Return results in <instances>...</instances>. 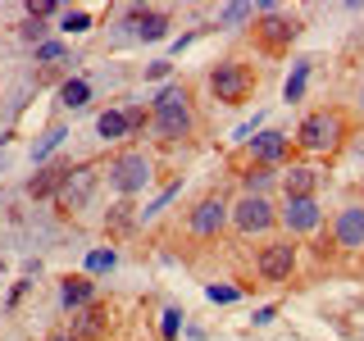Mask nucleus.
I'll return each mask as SVG.
<instances>
[{"label":"nucleus","mask_w":364,"mask_h":341,"mask_svg":"<svg viewBox=\"0 0 364 341\" xmlns=\"http://www.w3.org/2000/svg\"><path fill=\"white\" fill-rule=\"evenodd\" d=\"M210 301H219V305L237 301V287H210Z\"/></svg>","instance_id":"nucleus-29"},{"label":"nucleus","mask_w":364,"mask_h":341,"mask_svg":"<svg viewBox=\"0 0 364 341\" xmlns=\"http://www.w3.org/2000/svg\"><path fill=\"white\" fill-rule=\"evenodd\" d=\"M87 96H91V87L82 82V77H73V82H64V91H60V100L68 109H82L87 105Z\"/></svg>","instance_id":"nucleus-19"},{"label":"nucleus","mask_w":364,"mask_h":341,"mask_svg":"<svg viewBox=\"0 0 364 341\" xmlns=\"http://www.w3.org/2000/svg\"><path fill=\"white\" fill-rule=\"evenodd\" d=\"M155 105H187V87H164Z\"/></svg>","instance_id":"nucleus-24"},{"label":"nucleus","mask_w":364,"mask_h":341,"mask_svg":"<svg viewBox=\"0 0 364 341\" xmlns=\"http://www.w3.org/2000/svg\"><path fill=\"white\" fill-rule=\"evenodd\" d=\"M259 41L269 45V50H282V45H291V37L301 32V23L296 18H282V14H264V23H259Z\"/></svg>","instance_id":"nucleus-7"},{"label":"nucleus","mask_w":364,"mask_h":341,"mask_svg":"<svg viewBox=\"0 0 364 341\" xmlns=\"http://www.w3.org/2000/svg\"><path fill=\"white\" fill-rule=\"evenodd\" d=\"M210 87H214V96H219L223 105H237V100H246V96H250L255 77H250V68H246V64L228 60V64H219V68L210 73Z\"/></svg>","instance_id":"nucleus-2"},{"label":"nucleus","mask_w":364,"mask_h":341,"mask_svg":"<svg viewBox=\"0 0 364 341\" xmlns=\"http://www.w3.org/2000/svg\"><path fill=\"white\" fill-rule=\"evenodd\" d=\"M50 341H73V337H68V332H60V337H50Z\"/></svg>","instance_id":"nucleus-32"},{"label":"nucleus","mask_w":364,"mask_h":341,"mask_svg":"<svg viewBox=\"0 0 364 341\" xmlns=\"http://www.w3.org/2000/svg\"><path fill=\"white\" fill-rule=\"evenodd\" d=\"M96 132L105 136V141H119V136L128 132V119H123L119 109H105V114H100V119H96Z\"/></svg>","instance_id":"nucleus-18"},{"label":"nucleus","mask_w":364,"mask_h":341,"mask_svg":"<svg viewBox=\"0 0 364 341\" xmlns=\"http://www.w3.org/2000/svg\"><path fill=\"white\" fill-rule=\"evenodd\" d=\"M341 136H346V119L333 114V109H318V114H310V119L301 123L296 141H301L305 151H318V155H323V151H337Z\"/></svg>","instance_id":"nucleus-1"},{"label":"nucleus","mask_w":364,"mask_h":341,"mask_svg":"<svg viewBox=\"0 0 364 341\" xmlns=\"http://www.w3.org/2000/svg\"><path fill=\"white\" fill-rule=\"evenodd\" d=\"M305 77H310V64H296V73L287 77L282 96H287V100H301V96H305Z\"/></svg>","instance_id":"nucleus-20"},{"label":"nucleus","mask_w":364,"mask_h":341,"mask_svg":"<svg viewBox=\"0 0 364 341\" xmlns=\"http://www.w3.org/2000/svg\"><path fill=\"white\" fill-rule=\"evenodd\" d=\"M41 32H46V28H41V18H28V23H23V37H32V41H37Z\"/></svg>","instance_id":"nucleus-30"},{"label":"nucleus","mask_w":364,"mask_h":341,"mask_svg":"<svg viewBox=\"0 0 364 341\" xmlns=\"http://www.w3.org/2000/svg\"><path fill=\"white\" fill-rule=\"evenodd\" d=\"M87 28H91L87 9H68V14H64V32H87Z\"/></svg>","instance_id":"nucleus-22"},{"label":"nucleus","mask_w":364,"mask_h":341,"mask_svg":"<svg viewBox=\"0 0 364 341\" xmlns=\"http://www.w3.org/2000/svg\"><path fill=\"white\" fill-rule=\"evenodd\" d=\"M155 132L164 141H182L191 132V109L187 105H155Z\"/></svg>","instance_id":"nucleus-6"},{"label":"nucleus","mask_w":364,"mask_h":341,"mask_svg":"<svg viewBox=\"0 0 364 341\" xmlns=\"http://www.w3.org/2000/svg\"><path fill=\"white\" fill-rule=\"evenodd\" d=\"M282 187H287V200H314V187H318V173L305 164H296L287 178H282Z\"/></svg>","instance_id":"nucleus-13"},{"label":"nucleus","mask_w":364,"mask_h":341,"mask_svg":"<svg viewBox=\"0 0 364 341\" xmlns=\"http://www.w3.org/2000/svg\"><path fill=\"white\" fill-rule=\"evenodd\" d=\"M360 105H364V91H360Z\"/></svg>","instance_id":"nucleus-33"},{"label":"nucleus","mask_w":364,"mask_h":341,"mask_svg":"<svg viewBox=\"0 0 364 341\" xmlns=\"http://www.w3.org/2000/svg\"><path fill=\"white\" fill-rule=\"evenodd\" d=\"M178 323H182V314H178V310H168V314H164V323H159V332L173 341V337H178Z\"/></svg>","instance_id":"nucleus-27"},{"label":"nucleus","mask_w":364,"mask_h":341,"mask_svg":"<svg viewBox=\"0 0 364 341\" xmlns=\"http://www.w3.org/2000/svg\"><path fill=\"white\" fill-rule=\"evenodd\" d=\"M109 182L123 191V196L141 191L146 182H151V159H146L141 151H128V155H119V159H114V168H109Z\"/></svg>","instance_id":"nucleus-3"},{"label":"nucleus","mask_w":364,"mask_h":341,"mask_svg":"<svg viewBox=\"0 0 364 341\" xmlns=\"http://www.w3.org/2000/svg\"><path fill=\"white\" fill-rule=\"evenodd\" d=\"M232 223L242 227V232H264V227H273V210L264 196H242L232 205Z\"/></svg>","instance_id":"nucleus-4"},{"label":"nucleus","mask_w":364,"mask_h":341,"mask_svg":"<svg viewBox=\"0 0 364 341\" xmlns=\"http://www.w3.org/2000/svg\"><path fill=\"white\" fill-rule=\"evenodd\" d=\"M128 210H132V205H114V214H109V227H114V232H123V227L132 223V214H128Z\"/></svg>","instance_id":"nucleus-25"},{"label":"nucleus","mask_w":364,"mask_h":341,"mask_svg":"<svg viewBox=\"0 0 364 341\" xmlns=\"http://www.w3.org/2000/svg\"><path fill=\"white\" fill-rule=\"evenodd\" d=\"M123 119H128V128H141V123H146V109H128Z\"/></svg>","instance_id":"nucleus-31"},{"label":"nucleus","mask_w":364,"mask_h":341,"mask_svg":"<svg viewBox=\"0 0 364 341\" xmlns=\"http://www.w3.org/2000/svg\"><path fill=\"white\" fill-rule=\"evenodd\" d=\"M91 278H64V305L68 310H82V305L91 301Z\"/></svg>","instance_id":"nucleus-17"},{"label":"nucleus","mask_w":364,"mask_h":341,"mask_svg":"<svg viewBox=\"0 0 364 341\" xmlns=\"http://www.w3.org/2000/svg\"><path fill=\"white\" fill-rule=\"evenodd\" d=\"M37 60H64V45L60 41H41L37 45Z\"/></svg>","instance_id":"nucleus-26"},{"label":"nucleus","mask_w":364,"mask_h":341,"mask_svg":"<svg viewBox=\"0 0 364 341\" xmlns=\"http://www.w3.org/2000/svg\"><path fill=\"white\" fill-rule=\"evenodd\" d=\"M250 151H255L259 164H278L291 151V136L287 132H259V136H250Z\"/></svg>","instance_id":"nucleus-9"},{"label":"nucleus","mask_w":364,"mask_h":341,"mask_svg":"<svg viewBox=\"0 0 364 341\" xmlns=\"http://www.w3.org/2000/svg\"><path fill=\"white\" fill-rule=\"evenodd\" d=\"M246 14H250V5H228L223 9V23H242Z\"/></svg>","instance_id":"nucleus-28"},{"label":"nucleus","mask_w":364,"mask_h":341,"mask_svg":"<svg viewBox=\"0 0 364 341\" xmlns=\"http://www.w3.org/2000/svg\"><path fill=\"white\" fill-rule=\"evenodd\" d=\"M128 23H132L136 37H146V41H159V37H164V14H159V9H132Z\"/></svg>","instance_id":"nucleus-14"},{"label":"nucleus","mask_w":364,"mask_h":341,"mask_svg":"<svg viewBox=\"0 0 364 341\" xmlns=\"http://www.w3.org/2000/svg\"><path fill=\"white\" fill-rule=\"evenodd\" d=\"M337 246H346V250L364 246V210L360 205H350V210L337 214Z\"/></svg>","instance_id":"nucleus-10"},{"label":"nucleus","mask_w":364,"mask_h":341,"mask_svg":"<svg viewBox=\"0 0 364 341\" xmlns=\"http://www.w3.org/2000/svg\"><path fill=\"white\" fill-rule=\"evenodd\" d=\"M291 269H296V246H291V242H273V246H264V255H259V273H264L269 282L291 278Z\"/></svg>","instance_id":"nucleus-5"},{"label":"nucleus","mask_w":364,"mask_h":341,"mask_svg":"<svg viewBox=\"0 0 364 341\" xmlns=\"http://www.w3.org/2000/svg\"><path fill=\"white\" fill-rule=\"evenodd\" d=\"M228 219V205L223 200H200L196 210H191V232L196 237H214Z\"/></svg>","instance_id":"nucleus-8"},{"label":"nucleus","mask_w":364,"mask_h":341,"mask_svg":"<svg viewBox=\"0 0 364 341\" xmlns=\"http://www.w3.org/2000/svg\"><path fill=\"white\" fill-rule=\"evenodd\" d=\"M64 178H68V168H41L37 178L28 182V196H55V191H64Z\"/></svg>","instance_id":"nucleus-15"},{"label":"nucleus","mask_w":364,"mask_h":341,"mask_svg":"<svg viewBox=\"0 0 364 341\" xmlns=\"http://www.w3.org/2000/svg\"><path fill=\"white\" fill-rule=\"evenodd\" d=\"M87 269H91V273H105V269H114V250H91Z\"/></svg>","instance_id":"nucleus-23"},{"label":"nucleus","mask_w":364,"mask_h":341,"mask_svg":"<svg viewBox=\"0 0 364 341\" xmlns=\"http://www.w3.org/2000/svg\"><path fill=\"white\" fill-rule=\"evenodd\" d=\"M64 136H68L64 128H50V132H46V136H41V141H37V151H32V159H37V164H41V159H46V155H50V151H55V146H60V141H64Z\"/></svg>","instance_id":"nucleus-21"},{"label":"nucleus","mask_w":364,"mask_h":341,"mask_svg":"<svg viewBox=\"0 0 364 341\" xmlns=\"http://www.w3.org/2000/svg\"><path fill=\"white\" fill-rule=\"evenodd\" d=\"M91 182H96V173L91 168H68V178H64V191H60V200L68 205V210H77L87 196H91Z\"/></svg>","instance_id":"nucleus-12"},{"label":"nucleus","mask_w":364,"mask_h":341,"mask_svg":"<svg viewBox=\"0 0 364 341\" xmlns=\"http://www.w3.org/2000/svg\"><path fill=\"white\" fill-rule=\"evenodd\" d=\"M318 219H323V214H318L314 200H287V210H282V223H287L291 232H314Z\"/></svg>","instance_id":"nucleus-11"},{"label":"nucleus","mask_w":364,"mask_h":341,"mask_svg":"<svg viewBox=\"0 0 364 341\" xmlns=\"http://www.w3.org/2000/svg\"><path fill=\"white\" fill-rule=\"evenodd\" d=\"M100 328H105V310L100 305H87L82 314H77V323H73V341H87V337H100Z\"/></svg>","instance_id":"nucleus-16"}]
</instances>
